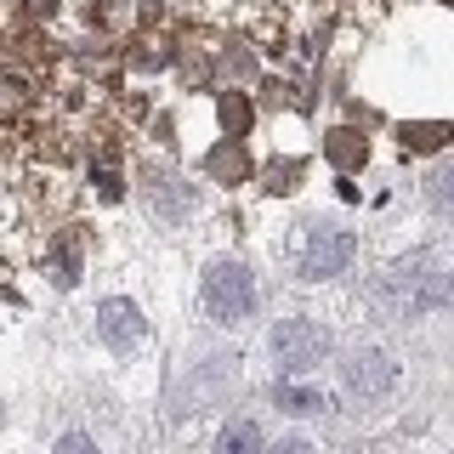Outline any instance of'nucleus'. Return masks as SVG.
I'll list each match as a JSON object with an SVG mask.
<instances>
[{"label":"nucleus","instance_id":"7ed1b4c3","mask_svg":"<svg viewBox=\"0 0 454 454\" xmlns=\"http://www.w3.org/2000/svg\"><path fill=\"white\" fill-rule=\"evenodd\" d=\"M330 352H335L330 324L307 318V312H284V318H273V330H267V358H273L278 375H307Z\"/></svg>","mask_w":454,"mask_h":454},{"label":"nucleus","instance_id":"6e6552de","mask_svg":"<svg viewBox=\"0 0 454 454\" xmlns=\"http://www.w3.org/2000/svg\"><path fill=\"white\" fill-rule=\"evenodd\" d=\"M426 199H432L437 216H454V160L432 170V182H426Z\"/></svg>","mask_w":454,"mask_h":454},{"label":"nucleus","instance_id":"20e7f679","mask_svg":"<svg viewBox=\"0 0 454 454\" xmlns=\"http://www.w3.org/2000/svg\"><path fill=\"white\" fill-rule=\"evenodd\" d=\"M239 380V352H199L193 364H182L176 387H170V415H199V409H216Z\"/></svg>","mask_w":454,"mask_h":454},{"label":"nucleus","instance_id":"423d86ee","mask_svg":"<svg viewBox=\"0 0 454 454\" xmlns=\"http://www.w3.org/2000/svg\"><path fill=\"white\" fill-rule=\"evenodd\" d=\"M97 340H103L108 352H142L148 347V312H142L131 295H103V301H97Z\"/></svg>","mask_w":454,"mask_h":454},{"label":"nucleus","instance_id":"f257e3e1","mask_svg":"<svg viewBox=\"0 0 454 454\" xmlns=\"http://www.w3.org/2000/svg\"><path fill=\"white\" fill-rule=\"evenodd\" d=\"M295 278L301 284H330L340 273H352V262H358V233L352 227H340L335 216H307L295 227Z\"/></svg>","mask_w":454,"mask_h":454},{"label":"nucleus","instance_id":"9b49d317","mask_svg":"<svg viewBox=\"0 0 454 454\" xmlns=\"http://www.w3.org/2000/svg\"><path fill=\"white\" fill-rule=\"evenodd\" d=\"M57 449H97V437H85V432H63V437H57Z\"/></svg>","mask_w":454,"mask_h":454},{"label":"nucleus","instance_id":"f03ea898","mask_svg":"<svg viewBox=\"0 0 454 454\" xmlns=\"http://www.w3.org/2000/svg\"><path fill=\"white\" fill-rule=\"evenodd\" d=\"M262 290H255V273L239 255H216V262L199 273V307H205L210 324H245Z\"/></svg>","mask_w":454,"mask_h":454},{"label":"nucleus","instance_id":"0eeeda50","mask_svg":"<svg viewBox=\"0 0 454 454\" xmlns=\"http://www.w3.org/2000/svg\"><path fill=\"white\" fill-rule=\"evenodd\" d=\"M273 409H284V415H295V420L324 415V392L295 387V380H273Z\"/></svg>","mask_w":454,"mask_h":454},{"label":"nucleus","instance_id":"39448f33","mask_svg":"<svg viewBox=\"0 0 454 454\" xmlns=\"http://www.w3.org/2000/svg\"><path fill=\"white\" fill-rule=\"evenodd\" d=\"M397 358L387 347H375V340H364V347H352L347 358H340V392L358 397V403H380V397L397 392Z\"/></svg>","mask_w":454,"mask_h":454},{"label":"nucleus","instance_id":"1a4fd4ad","mask_svg":"<svg viewBox=\"0 0 454 454\" xmlns=\"http://www.w3.org/2000/svg\"><path fill=\"white\" fill-rule=\"evenodd\" d=\"M216 449H222V454H239V449H262V432H255L250 420H233V426H222V432H216Z\"/></svg>","mask_w":454,"mask_h":454},{"label":"nucleus","instance_id":"9d476101","mask_svg":"<svg viewBox=\"0 0 454 454\" xmlns=\"http://www.w3.org/2000/svg\"><path fill=\"white\" fill-rule=\"evenodd\" d=\"M437 295H443V307L454 301V255H437Z\"/></svg>","mask_w":454,"mask_h":454}]
</instances>
